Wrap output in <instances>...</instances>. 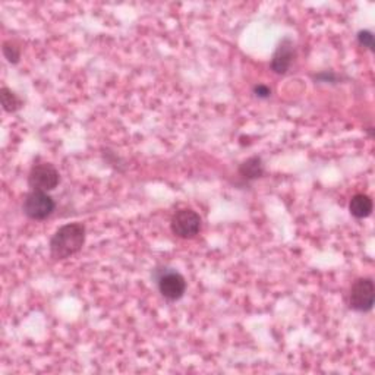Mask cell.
<instances>
[{"instance_id": "1", "label": "cell", "mask_w": 375, "mask_h": 375, "mask_svg": "<svg viewBox=\"0 0 375 375\" xmlns=\"http://www.w3.org/2000/svg\"><path fill=\"white\" fill-rule=\"evenodd\" d=\"M85 243V226L82 223H69L59 227L50 241V255L55 260L78 254Z\"/></svg>"}, {"instance_id": "2", "label": "cell", "mask_w": 375, "mask_h": 375, "mask_svg": "<svg viewBox=\"0 0 375 375\" xmlns=\"http://www.w3.org/2000/svg\"><path fill=\"white\" fill-rule=\"evenodd\" d=\"M55 201L47 192L31 191L24 200L22 210L25 216L33 220H44L55 211Z\"/></svg>"}, {"instance_id": "3", "label": "cell", "mask_w": 375, "mask_h": 375, "mask_svg": "<svg viewBox=\"0 0 375 375\" xmlns=\"http://www.w3.org/2000/svg\"><path fill=\"white\" fill-rule=\"evenodd\" d=\"M375 286L371 277L358 279L351 289L349 295V304L351 308L358 313H368L374 306Z\"/></svg>"}, {"instance_id": "4", "label": "cell", "mask_w": 375, "mask_h": 375, "mask_svg": "<svg viewBox=\"0 0 375 375\" xmlns=\"http://www.w3.org/2000/svg\"><path fill=\"white\" fill-rule=\"evenodd\" d=\"M157 286L164 299L177 301L185 295L186 280L176 270L163 268L157 277Z\"/></svg>"}, {"instance_id": "5", "label": "cell", "mask_w": 375, "mask_h": 375, "mask_svg": "<svg viewBox=\"0 0 375 375\" xmlns=\"http://www.w3.org/2000/svg\"><path fill=\"white\" fill-rule=\"evenodd\" d=\"M201 217L193 210L184 209L179 210L173 217H172V232L182 239H192L195 238L200 230H201Z\"/></svg>"}, {"instance_id": "6", "label": "cell", "mask_w": 375, "mask_h": 375, "mask_svg": "<svg viewBox=\"0 0 375 375\" xmlns=\"http://www.w3.org/2000/svg\"><path fill=\"white\" fill-rule=\"evenodd\" d=\"M60 182V175L56 167L50 163L35 164L28 176V185L34 191H53Z\"/></svg>"}, {"instance_id": "7", "label": "cell", "mask_w": 375, "mask_h": 375, "mask_svg": "<svg viewBox=\"0 0 375 375\" xmlns=\"http://www.w3.org/2000/svg\"><path fill=\"white\" fill-rule=\"evenodd\" d=\"M295 58V46L290 38H283L271 59V69L276 73H286Z\"/></svg>"}, {"instance_id": "8", "label": "cell", "mask_w": 375, "mask_h": 375, "mask_svg": "<svg viewBox=\"0 0 375 375\" xmlns=\"http://www.w3.org/2000/svg\"><path fill=\"white\" fill-rule=\"evenodd\" d=\"M349 211L356 218H365L372 213V200L365 193H356L349 202Z\"/></svg>"}, {"instance_id": "9", "label": "cell", "mask_w": 375, "mask_h": 375, "mask_svg": "<svg viewBox=\"0 0 375 375\" xmlns=\"http://www.w3.org/2000/svg\"><path fill=\"white\" fill-rule=\"evenodd\" d=\"M239 173L242 177L252 180L256 177H261L264 173V167L260 157H251L247 162H243L239 167Z\"/></svg>"}, {"instance_id": "10", "label": "cell", "mask_w": 375, "mask_h": 375, "mask_svg": "<svg viewBox=\"0 0 375 375\" xmlns=\"http://www.w3.org/2000/svg\"><path fill=\"white\" fill-rule=\"evenodd\" d=\"M0 98H2L3 109L9 113L17 112L21 107V100L17 97V94L12 93L10 89L6 87L0 89Z\"/></svg>"}, {"instance_id": "11", "label": "cell", "mask_w": 375, "mask_h": 375, "mask_svg": "<svg viewBox=\"0 0 375 375\" xmlns=\"http://www.w3.org/2000/svg\"><path fill=\"white\" fill-rule=\"evenodd\" d=\"M3 55L10 63H18L19 58H21L19 49L14 43H10V42H6L3 44Z\"/></svg>"}, {"instance_id": "12", "label": "cell", "mask_w": 375, "mask_h": 375, "mask_svg": "<svg viewBox=\"0 0 375 375\" xmlns=\"http://www.w3.org/2000/svg\"><path fill=\"white\" fill-rule=\"evenodd\" d=\"M358 42L360 46H364L369 50H374V35L371 31H359L358 33Z\"/></svg>"}, {"instance_id": "13", "label": "cell", "mask_w": 375, "mask_h": 375, "mask_svg": "<svg viewBox=\"0 0 375 375\" xmlns=\"http://www.w3.org/2000/svg\"><path fill=\"white\" fill-rule=\"evenodd\" d=\"M254 93L256 97H260V98H268L271 96V89L267 85L260 84L254 88Z\"/></svg>"}]
</instances>
